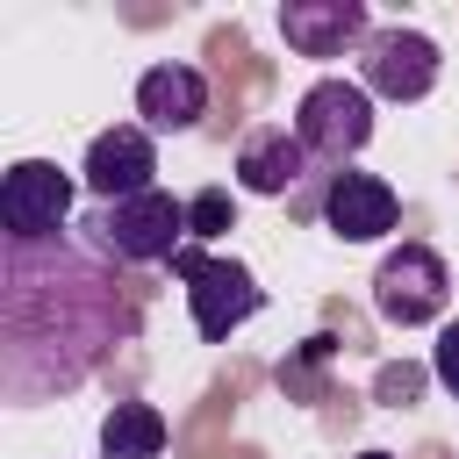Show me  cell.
<instances>
[{
  "label": "cell",
  "instance_id": "obj_15",
  "mask_svg": "<svg viewBox=\"0 0 459 459\" xmlns=\"http://www.w3.org/2000/svg\"><path fill=\"white\" fill-rule=\"evenodd\" d=\"M430 380H437L445 394H459V323L437 330V344H430Z\"/></svg>",
  "mask_w": 459,
  "mask_h": 459
},
{
  "label": "cell",
  "instance_id": "obj_7",
  "mask_svg": "<svg viewBox=\"0 0 459 459\" xmlns=\"http://www.w3.org/2000/svg\"><path fill=\"white\" fill-rule=\"evenodd\" d=\"M79 186H86V194H93L100 208H115V201H136V194H151V186H158V136H151L143 122L100 129V136L86 143Z\"/></svg>",
  "mask_w": 459,
  "mask_h": 459
},
{
  "label": "cell",
  "instance_id": "obj_9",
  "mask_svg": "<svg viewBox=\"0 0 459 459\" xmlns=\"http://www.w3.org/2000/svg\"><path fill=\"white\" fill-rule=\"evenodd\" d=\"M280 36H287L294 57H344L351 43L366 50L373 22H366V0H287Z\"/></svg>",
  "mask_w": 459,
  "mask_h": 459
},
{
  "label": "cell",
  "instance_id": "obj_8",
  "mask_svg": "<svg viewBox=\"0 0 459 459\" xmlns=\"http://www.w3.org/2000/svg\"><path fill=\"white\" fill-rule=\"evenodd\" d=\"M437 43L423 29H373L359 50V86L373 100H423L437 86Z\"/></svg>",
  "mask_w": 459,
  "mask_h": 459
},
{
  "label": "cell",
  "instance_id": "obj_14",
  "mask_svg": "<svg viewBox=\"0 0 459 459\" xmlns=\"http://www.w3.org/2000/svg\"><path fill=\"white\" fill-rule=\"evenodd\" d=\"M230 222H237V201H230L222 186H201V194L186 201V230H194L201 244H208V237H222Z\"/></svg>",
  "mask_w": 459,
  "mask_h": 459
},
{
  "label": "cell",
  "instance_id": "obj_16",
  "mask_svg": "<svg viewBox=\"0 0 459 459\" xmlns=\"http://www.w3.org/2000/svg\"><path fill=\"white\" fill-rule=\"evenodd\" d=\"M416 387H423V373H416V366H387V373H380V402H394V409H402V402H416Z\"/></svg>",
  "mask_w": 459,
  "mask_h": 459
},
{
  "label": "cell",
  "instance_id": "obj_2",
  "mask_svg": "<svg viewBox=\"0 0 459 459\" xmlns=\"http://www.w3.org/2000/svg\"><path fill=\"white\" fill-rule=\"evenodd\" d=\"M93 237H100V251H115L122 265H172L194 230H186V201L165 194V186H151V194H136V201L100 208V215H93Z\"/></svg>",
  "mask_w": 459,
  "mask_h": 459
},
{
  "label": "cell",
  "instance_id": "obj_1",
  "mask_svg": "<svg viewBox=\"0 0 459 459\" xmlns=\"http://www.w3.org/2000/svg\"><path fill=\"white\" fill-rule=\"evenodd\" d=\"M0 273H7V359H0V380H14L29 359H36V344H43V330H36V273L22 265V258H0ZM50 330L65 337V359H72V380H86V366L100 359V344L115 337V330H129V308L115 301V287L86 265V258H72L65 251V294H57V308H50Z\"/></svg>",
  "mask_w": 459,
  "mask_h": 459
},
{
  "label": "cell",
  "instance_id": "obj_4",
  "mask_svg": "<svg viewBox=\"0 0 459 459\" xmlns=\"http://www.w3.org/2000/svg\"><path fill=\"white\" fill-rule=\"evenodd\" d=\"M294 136L308 158H330V165L359 158L373 143V93L359 79H316L294 100Z\"/></svg>",
  "mask_w": 459,
  "mask_h": 459
},
{
  "label": "cell",
  "instance_id": "obj_11",
  "mask_svg": "<svg viewBox=\"0 0 459 459\" xmlns=\"http://www.w3.org/2000/svg\"><path fill=\"white\" fill-rule=\"evenodd\" d=\"M136 115H143L151 136H186V129H201V115H208V79H201V65H151V72L136 79Z\"/></svg>",
  "mask_w": 459,
  "mask_h": 459
},
{
  "label": "cell",
  "instance_id": "obj_6",
  "mask_svg": "<svg viewBox=\"0 0 459 459\" xmlns=\"http://www.w3.org/2000/svg\"><path fill=\"white\" fill-rule=\"evenodd\" d=\"M445 294H452V273L430 244H402L380 258L373 273V308L394 323V330H416V323H437L445 316Z\"/></svg>",
  "mask_w": 459,
  "mask_h": 459
},
{
  "label": "cell",
  "instance_id": "obj_17",
  "mask_svg": "<svg viewBox=\"0 0 459 459\" xmlns=\"http://www.w3.org/2000/svg\"><path fill=\"white\" fill-rule=\"evenodd\" d=\"M366 459H387V452H366Z\"/></svg>",
  "mask_w": 459,
  "mask_h": 459
},
{
  "label": "cell",
  "instance_id": "obj_3",
  "mask_svg": "<svg viewBox=\"0 0 459 459\" xmlns=\"http://www.w3.org/2000/svg\"><path fill=\"white\" fill-rule=\"evenodd\" d=\"M172 273L186 280V316H194V330L208 337V344H222L230 330H244L258 308H265V287L251 280V265H237V258H215V251H179L172 258Z\"/></svg>",
  "mask_w": 459,
  "mask_h": 459
},
{
  "label": "cell",
  "instance_id": "obj_12",
  "mask_svg": "<svg viewBox=\"0 0 459 459\" xmlns=\"http://www.w3.org/2000/svg\"><path fill=\"white\" fill-rule=\"evenodd\" d=\"M308 165H316V158H308L301 136L280 129V122H265V129H251V136L237 143V186H244V194H294Z\"/></svg>",
  "mask_w": 459,
  "mask_h": 459
},
{
  "label": "cell",
  "instance_id": "obj_5",
  "mask_svg": "<svg viewBox=\"0 0 459 459\" xmlns=\"http://www.w3.org/2000/svg\"><path fill=\"white\" fill-rule=\"evenodd\" d=\"M72 194H79V179L57 172L50 158H14L7 179H0V230H7V244H57L65 215H72Z\"/></svg>",
  "mask_w": 459,
  "mask_h": 459
},
{
  "label": "cell",
  "instance_id": "obj_10",
  "mask_svg": "<svg viewBox=\"0 0 459 459\" xmlns=\"http://www.w3.org/2000/svg\"><path fill=\"white\" fill-rule=\"evenodd\" d=\"M323 222H330V237H344V244H373V237H387V230L402 222V201H394V186H387L380 172H330Z\"/></svg>",
  "mask_w": 459,
  "mask_h": 459
},
{
  "label": "cell",
  "instance_id": "obj_13",
  "mask_svg": "<svg viewBox=\"0 0 459 459\" xmlns=\"http://www.w3.org/2000/svg\"><path fill=\"white\" fill-rule=\"evenodd\" d=\"M165 452V416L151 402H115L100 423V459H158Z\"/></svg>",
  "mask_w": 459,
  "mask_h": 459
}]
</instances>
